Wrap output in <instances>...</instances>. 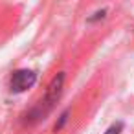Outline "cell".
Listing matches in <instances>:
<instances>
[{
  "label": "cell",
  "instance_id": "obj_2",
  "mask_svg": "<svg viewBox=\"0 0 134 134\" xmlns=\"http://www.w3.org/2000/svg\"><path fill=\"white\" fill-rule=\"evenodd\" d=\"M37 81V74L31 72V70H17L13 75H11V81H9V88L11 92L15 94H20V92H26L28 88H31Z\"/></svg>",
  "mask_w": 134,
  "mask_h": 134
},
{
  "label": "cell",
  "instance_id": "obj_3",
  "mask_svg": "<svg viewBox=\"0 0 134 134\" xmlns=\"http://www.w3.org/2000/svg\"><path fill=\"white\" fill-rule=\"evenodd\" d=\"M121 129H123V123L119 121V123L110 125V127L107 129V132H105V134H119V132H121Z\"/></svg>",
  "mask_w": 134,
  "mask_h": 134
},
{
  "label": "cell",
  "instance_id": "obj_1",
  "mask_svg": "<svg viewBox=\"0 0 134 134\" xmlns=\"http://www.w3.org/2000/svg\"><path fill=\"white\" fill-rule=\"evenodd\" d=\"M63 83H64V74H59L53 81H52V85L48 86V90H46V94H44V97L37 103V107L30 112V121H37V119H44L46 116H48V112L53 108V105L57 103V99L61 97V92H63Z\"/></svg>",
  "mask_w": 134,
  "mask_h": 134
}]
</instances>
